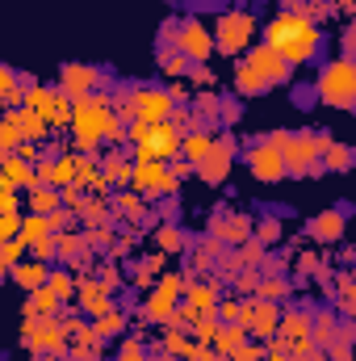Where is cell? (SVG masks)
I'll list each match as a JSON object with an SVG mask.
<instances>
[{
	"instance_id": "6da1fadb",
	"label": "cell",
	"mask_w": 356,
	"mask_h": 361,
	"mask_svg": "<svg viewBox=\"0 0 356 361\" xmlns=\"http://www.w3.org/2000/svg\"><path fill=\"white\" fill-rule=\"evenodd\" d=\"M265 38H268V51L281 55L285 63H302V59H310V55L319 51V30H314V21L302 17V13H281V17L268 25Z\"/></svg>"
},
{
	"instance_id": "7a4b0ae2",
	"label": "cell",
	"mask_w": 356,
	"mask_h": 361,
	"mask_svg": "<svg viewBox=\"0 0 356 361\" xmlns=\"http://www.w3.org/2000/svg\"><path fill=\"white\" fill-rule=\"evenodd\" d=\"M72 130H76V143L80 147H96L105 135L109 139H126V126L109 114V101H89V97H80L76 105H72V122H68Z\"/></svg>"
},
{
	"instance_id": "3957f363",
	"label": "cell",
	"mask_w": 356,
	"mask_h": 361,
	"mask_svg": "<svg viewBox=\"0 0 356 361\" xmlns=\"http://www.w3.org/2000/svg\"><path fill=\"white\" fill-rule=\"evenodd\" d=\"M319 92H323V101H331V105H352V97H356L352 63H348V59L327 63V68H323V76H319Z\"/></svg>"
},
{
	"instance_id": "277c9868",
	"label": "cell",
	"mask_w": 356,
	"mask_h": 361,
	"mask_svg": "<svg viewBox=\"0 0 356 361\" xmlns=\"http://www.w3.org/2000/svg\"><path fill=\"white\" fill-rule=\"evenodd\" d=\"M252 34H256V21H252L248 13H222V17H218V47H214V51L239 55V51L252 42Z\"/></svg>"
},
{
	"instance_id": "5b68a950",
	"label": "cell",
	"mask_w": 356,
	"mask_h": 361,
	"mask_svg": "<svg viewBox=\"0 0 356 361\" xmlns=\"http://www.w3.org/2000/svg\"><path fill=\"white\" fill-rule=\"evenodd\" d=\"M323 147H327V139H319V135H285L281 160H285V169L302 173V169H310V164L323 156Z\"/></svg>"
},
{
	"instance_id": "8992f818",
	"label": "cell",
	"mask_w": 356,
	"mask_h": 361,
	"mask_svg": "<svg viewBox=\"0 0 356 361\" xmlns=\"http://www.w3.org/2000/svg\"><path fill=\"white\" fill-rule=\"evenodd\" d=\"M130 185H134V193H143V197H160V193H172V189H177V177H172L160 160H143L139 169H130Z\"/></svg>"
},
{
	"instance_id": "52a82bcc",
	"label": "cell",
	"mask_w": 356,
	"mask_h": 361,
	"mask_svg": "<svg viewBox=\"0 0 356 361\" xmlns=\"http://www.w3.org/2000/svg\"><path fill=\"white\" fill-rule=\"evenodd\" d=\"M172 156H180V135H177V126H168V122H155L151 126V135L139 143V164L143 160H172Z\"/></svg>"
},
{
	"instance_id": "ba28073f",
	"label": "cell",
	"mask_w": 356,
	"mask_h": 361,
	"mask_svg": "<svg viewBox=\"0 0 356 361\" xmlns=\"http://www.w3.org/2000/svg\"><path fill=\"white\" fill-rule=\"evenodd\" d=\"M177 51L189 63H205V59L214 55V42H210V34H205L201 21H184V25H180L177 30Z\"/></svg>"
},
{
	"instance_id": "9c48e42d",
	"label": "cell",
	"mask_w": 356,
	"mask_h": 361,
	"mask_svg": "<svg viewBox=\"0 0 356 361\" xmlns=\"http://www.w3.org/2000/svg\"><path fill=\"white\" fill-rule=\"evenodd\" d=\"M231 152H235V139H231V135H227V139H218V143L210 147V156L197 164V173H201L205 185H218V180L231 173Z\"/></svg>"
},
{
	"instance_id": "30bf717a",
	"label": "cell",
	"mask_w": 356,
	"mask_h": 361,
	"mask_svg": "<svg viewBox=\"0 0 356 361\" xmlns=\"http://www.w3.org/2000/svg\"><path fill=\"white\" fill-rule=\"evenodd\" d=\"M134 114H139V122H164L172 114V97L160 89H139L134 92Z\"/></svg>"
},
{
	"instance_id": "8fae6325",
	"label": "cell",
	"mask_w": 356,
	"mask_h": 361,
	"mask_svg": "<svg viewBox=\"0 0 356 361\" xmlns=\"http://www.w3.org/2000/svg\"><path fill=\"white\" fill-rule=\"evenodd\" d=\"M276 307L260 298V302H252V307H243V315H239V324H243V332H256V336H268V332H276Z\"/></svg>"
},
{
	"instance_id": "7c38bea8",
	"label": "cell",
	"mask_w": 356,
	"mask_h": 361,
	"mask_svg": "<svg viewBox=\"0 0 356 361\" xmlns=\"http://www.w3.org/2000/svg\"><path fill=\"white\" fill-rule=\"evenodd\" d=\"M248 164H252V173H256L260 180H281L285 177V160H281V152L268 147V143H260V147L248 152Z\"/></svg>"
},
{
	"instance_id": "4fadbf2b",
	"label": "cell",
	"mask_w": 356,
	"mask_h": 361,
	"mask_svg": "<svg viewBox=\"0 0 356 361\" xmlns=\"http://www.w3.org/2000/svg\"><path fill=\"white\" fill-rule=\"evenodd\" d=\"M248 68L265 80V85H276V80H285V72H289V63L281 59V55H272L268 47H256L252 55H248Z\"/></svg>"
},
{
	"instance_id": "5bb4252c",
	"label": "cell",
	"mask_w": 356,
	"mask_h": 361,
	"mask_svg": "<svg viewBox=\"0 0 356 361\" xmlns=\"http://www.w3.org/2000/svg\"><path fill=\"white\" fill-rule=\"evenodd\" d=\"M177 294H180V277H164L160 290L147 298V315H151V319H172V302H177Z\"/></svg>"
},
{
	"instance_id": "9a60e30c",
	"label": "cell",
	"mask_w": 356,
	"mask_h": 361,
	"mask_svg": "<svg viewBox=\"0 0 356 361\" xmlns=\"http://www.w3.org/2000/svg\"><path fill=\"white\" fill-rule=\"evenodd\" d=\"M38 189V177H34V169L30 164H21L17 156H4V164H0V189Z\"/></svg>"
},
{
	"instance_id": "2e32d148",
	"label": "cell",
	"mask_w": 356,
	"mask_h": 361,
	"mask_svg": "<svg viewBox=\"0 0 356 361\" xmlns=\"http://www.w3.org/2000/svg\"><path fill=\"white\" fill-rule=\"evenodd\" d=\"M92 85H96V72H92V68H84V63H68V68H63V85H59V92H63V97H89Z\"/></svg>"
},
{
	"instance_id": "e0dca14e",
	"label": "cell",
	"mask_w": 356,
	"mask_h": 361,
	"mask_svg": "<svg viewBox=\"0 0 356 361\" xmlns=\"http://www.w3.org/2000/svg\"><path fill=\"white\" fill-rule=\"evenodd\" d=\"M51 214H30V219H21V227H17V235L25 240V248H34V244H46L51 240Z\"/></svg>"
},
{
	"instance_id": "ac0fdd59",
	"label": "cell",
	"mask_w": 356,
	"mask_h": 361,
	"mask_svg": "<svg viewBox=\"0 0 356 361\" xmlns=\"http://www.w3.org/2000/svg\"><path fill=\"white\" fill-rule=\"evenodd\" d=\"M46 265L42 261H21V265H13V277H17V286L21 290H42L46 286Z\"/></svg>"
},
{
	"instance_id": "d6986e66",
	"label": "cell",
	"mask_w": 356,
	"mask_h": 361,
	"mask_svg": "<svg viewBox=\"0 0 356 361\" xmlns=\"http://www.w3.org/2000/svg\"><path fill=\"white\" fill-rule=\"evenodd\" d=\"M210 147H214V139H210V135H189V139H180V156H184L193 169L210 156Z\"/></svg>"
},
{
	"instance_id": "ffe728a7",
	"label": "cell",
	"mask_w": 356,
	"mask_h": 361,
	"mask_svg": "<svg viewBox=\"0 0 356 361\" xmlns=\"http://www.w3.org/2000/svg\"><path fill=\"white\" fill-rule=\"evenodd\" d=\"M42 122H46V126H68V122H72V105H68V97H63V92H55V97H51V105L42 109Z\"/></svg>"
},
{
	"instance_id": "44dd1931",
	"label": "cell",
	"mask_w": 356,
	"mask_h": 361,
	"mask_svg": "<svg viewBox=\"0 0 356 361\" xmlns=\"http://www.w3.org/2000/svg\"><path fill=\"white\" fill-rule=\"evenodd\" d=\"M13 122H17V130H21V143H25V139H38V135L46 130L42 114H34V109H25V105H21V114H13Z\"/></svg>"
},
{
	"instance_id": "7402d4cb",
	"label": "cell",
	"mask_w": 356,
	"mask_h": 361,
	"mask_svg": "<svg viewBox=\"0 0 356 361\" xmlns=\"http://www.w3.org/2000/svg\"><path fill=\"white\" fill-rule=\"evenodd\" d=\"M76 294H80V302H84L89 311H96V315H101V311H109L105 286H96V281H80V290H76Z\"/></svg>"
},
{
	"instance_id": "603a6c76",
	"label": "cell",
	"mask_w": 356,
	"mask_h": 361,
	"mask_svg": "<svg viewBox=\"0 0 356 361\" xmlns=\"http://www.w3.org/2000/svg\"><path fill=\"white\" fill-rule=\"evenodd\" d=\"M72 361H101V336L96 332H80V345L72 349Z\"/></svg>"
},
{
	"instance_id": "cb8c5ba5",
	"label": "cell",
	"mask_w": 356,
	"mask_h": 361,
	"mask_svg": "<svg viewBox=\"0 0 356 361\" xmlns=\"http://www.w3.org/2000/svg\"><path fill=\"white\" fill-rule=\"evenodd\" d=\"M310 231H314V240H336V235L344 231V219H340L336 210H327L323 219H314V227H310Z\"/></svg>"
},
{
	"instance_id": "d4e9b609",
	"label": "cell",
	"mask_w": 356,
	"mask_h": 361,
	"mask_svg": "<svg viewBox=\"0 0 356 361\" xmlns=\"http://www.w3.org/2000/svg\"><path fill=\"white\" fill-rule=\"evenodd\" d=\"M30 210H34V214H55V210H59V193L38 185V189H34V197H30Z\"/></svg>"
},
{
	"instance_id": "484cf974",
	"label": "cell",
	"mask_w": 356,
	"mask_h": 361,
	"mask_svg": "<svg viewBox=\"0 0 356 361\" xmlns=\"http://www.w3.org/2000/svg\"><path fill=\"white\" fill-rule=\"evenodd\" d=\"M214 336H218V349H222V353H231V349H239V345H243V324H218V332H214Z\"/></svg>"
},
{
	"instance_id": "4316f807",
	"label": "cell",
	"mask_w": 356,
	"mask_h": 361,
	"mask_svg": "<svg viewBox=\"0 0 356 361\" xmlns=\"http://www.w3.org/2000/svg\"><path fill=\"white\" fill-rule=\"evenodd\" d=\"M96 173H101L105 180H117V185H130V164H126L122 156H109V160H105V164H101Z\"/></svg>"
},
{
	"instance_id": "83f0119b",
	"label": "cell",
	"mask_w": 356,
	"mask_h": 361,
	"mask_svg": "<svg viewBox=\"0 0 356 361\" xmlns=\"http://www.w3.org/2000/svg\"><path fill=\"white\" fill-rule=\"evenodd\" d=\"M21 261H25V240H21V235L4 240V244H0V265L13 269V265H21Z\"/></svg>"
},
{
	"instance_id": "f1b7e54d",
	"label": "cell",
	"mask_w": 356,
	"mask_h": 361,
	"mask_svg": "<svg viewBox=\"0 0 356 361\" xmlns=\"http://www.w3.org/2000/svg\"><path fill=\"white\" fill-rule=\"evenodd\" d=\"M319 160H323L327 169H348V160H352V156H348V147H344V143H331V147H323V156H319Z\"/></svg>"
},
{
	"instance_id": "f546056e",
	"label": "cell",
	"mask_w": 356,
	"mask_h": 361,
	"mask_svg": "<svg viewBox=\"0 0 356 361\" xmlns=\"http://www.w3.org/2000/svg\"><path fill=\"white\" fill-rule=\"evenodd\" d=\"M117 214L122 219H143V197L139 193H117Z\"/></svg>"
},
{
	"instance_id": "4dcf8cb0",
	"label": "cell",
	"mask_w": 356,
	"mask_h": 361,
	"mask_svg": "<svg viewBox=\"0 0 356 361\" xmlns=\"http://www.w3.org/2000/svg\"><path fill=\"white\" fill-rule=\"evenodd\" d=\"M46 290H51L55 298H68V294H72L76 286H72V277H68L63 269H55V273H46Z\"/></svg>"
},
{
	"instance_id": "1f68e13d",
	"label": "cell",
	"mask_w": 356,
	"mask_h": 361,
	"mask_svg": "<svg viewBox=\"0 0 356 361\" xmlns=\"http://www.w3.org/2000/svg\"><path fill=\"white\" fill-rule=\"evenodd\" d=\"M189 302H193V311H210L214 307V286H189Z\"/></svg>"
},
{
	"instance_id": "d6a6232c",
	"label": "cell",
	"mask_w": 356,
	"mask_h": 361,
	"mask_svg": "<svg viewBox=\"0 0 356 361\" xmlns=\"http://www.w3.org/2000/svg\"><path fill=\"white\" fill-rule=\"evenodd\" d=\"M235 80H239V92H265L268 89V85L256 76V72H252V68H248V63L239 68V76H235Z\"/></svg>"
},
{
	"instance_id": "836d02e7",
	"label": "cell",
	"mask_w": 356,
	"mask_h": 361,
	"mask_svg": "<svg viewBox=\"0 0 356 361\" xmlns=\"http://www.w3.org/2000/svg\"><path fill=\"white\" fill-rule=\"evenodd\" d=\"M0 101H21V92H17V76L0 63Z\"/></svg>"
},
{
	"instance_id": "e575fe53",
	"label": "cell",
	"mask_w": 356,
	"mask_h": 361,
	"mask_svg": "<svg viewBox=\"0 0 356 361\" xmlns=\"http://www.w3.org/2000/svg\"><path fill=\"white\" fill-rule=\"evenodd\" d=\"M76 173H80V160H59L55 164V185H76Z\"/></svg>"
},
{
	"instance_id": "d590c367",
	"label": "cell",
	"mask_w": 356,
	"mask_h": 361,
	"mask_svg": "<svg viewBox=\"0 0 356 361\" xmlns=\"http://www.w3.org/2000/svg\"><path fill=\"white\" fill-rule=\"evenodd\" d=\"M117 328H122V315H117V311H101V319H96L92 332H96V336H109V332H117Z\"/></svg>"
},
{
	"instance_id": "8d00e7d4",
	"label": "cell",
	"mask_w": 356,
	"mask_h": 361,
	"mask_svg": "<svg viewBox=\"0 0 356 361\" xmlns=\"http://www.w3.org/2000/svg\"><path fill=\"white\" fill-rule=\"evenodd\" d=\"M80 248H84L80 235H59V240H55V252H59V257H76Z\"/></svg>"
},
{
	"instance_id": "74e56055",
	"label": "cell",
	"mask_w": 356,
	"mask_h": 361,
	"mask_svg": "<svg viewBox=\"0 0 356 361\" xmlns=\"http://www.w3.org/2000/svg\"><path fill=\"white\" fill-rule=\"evenodd\" d=\"M164 345H168V353H172V357H189V345H193V341H189L184 332H172Z\"/></svg>"
},
{
	"instance_id": "f35d334b",
	"label": "cell",
	"mask_w": 356,
	"mask_h": 361,
	"mask_svg": "<svg viewBox=\"0 0 356 361\" xmlns=\"http://www.w3.org/2000/svg\"><path fill=\"white\" fill-rule=\"evenodd\" d=\"M17 227H21V214H0V244H4V240H13V235H17Z\"/></svg>"
},
{
	"instance_id": "ab89813d",
	"label": "cell",
	"mask_w": 356,
	"mask_h": 361,
	"mask_svg": "<svg viewBox=\"0 0 356 361\" xmlns=\"http://www.w3.org/2000/svg\"><path fill=\"white\" fill-rule=\"evenodd\" d=\"M243 227H248L243 219H231V223H218L214 231H218V235H227V240H239V235H243Z\"/></svg>"
},
{
	"instance_id": "60d3db41",
	"label": "cell",
	"mask_w": 356,
	"mask_h": 361,
	"mask_svg": "<svg viewBox=\"0 0 356 361\" xmlns=\"http://www.w3.org/2000/svg\"><path fill=\"white\" fill-rule=\"evenodd\" d=\"M117 361H147V353H143V345H139V341H126V345H122V353H117Z\"/></svg>"
},
{
	"instance_id": "b9f144b4",
	"label": "cell",
	"mask_w": 356,
	"mask_h": 361,
	"mask_svg": "<svg viewBox=\"0 0 356 361\" xmlns=\"http://www.w3.org/2000/svg\"><path fill=\"white\" fill-rule=\"evenodd\" d=\"M160 244H164L168 252H177V248H180V231H177V227H164V231H160Z\"/></svg>"
},
{
	"instance_id": "7bdbcfd3",
	"label": "cell",
	"mask_w": 356,
	"mask_h": 361,
	"mask_svg": "<svg viewBox=\"0 0 356 361\" xmlns=\"http://www.w3.org/2000/svg\"><path fill=\"white\" fill-rule=\"evenodd\" d=\"M260 353H265V349H252V345H239V349H231V357H235V361H260Z\"/></svg>"
},
{
	"instance_id": "ee69618b",
	"label": "cell",
	"mask_w": 356,
	"mask_h": 361,
	"mask_svg": "<svg viewBox=\"0 0 356 361\" xmlns=\"http://www.w3.org/2000/svg\"><path fill=\"white\" fill-rule=\"evenodd\" d=\"M0 214H17V197H13V189H0Z\"/></svg>"
},
{
	"instance_id": "f6af8a7d",
	"label": "cell",
	"mask_w": 356,
	"mask_h": 361,
	"mask_svg": "<svg viewBox=\"0 0 356 361\" xmlns=\"http://www.w3.org/2000/svg\"><path fill=\"white\" fill-rule=\"evenodd\" d=\"M314 336H319V341H323V349H327V341H331V319H327V315L319 319V328H314Z\"/></svg>"
},
{
	"instance_id": "bcb514c9",
	"label": "cell",
	"mask_w": 356,
	"mask_h": 361,
	"mask_svg": "<svg viewBox=\"0 0 356 361\" xmlns=\"http://www.w3.org/2000/svg\"><path fill=\"white\" fill-rule=\"evenodd\" d=\"M155 361H172V357H155Z\"/></svg>"
},
{
	"instance_id": "7dc6e473",
	"label": "cell",
	"mask_w": 356,
	"mask_h": 361,
	"mask_svg": "<svg viewBox=\"0 0 356 361\" xmlns=\"http://www.w3.org/2000/svg\"><path fill=\"white\" fill-rule=\"evenodd\" d=\"M0 273H4V265H0Z\"/></svg>"
}]
</instances>
